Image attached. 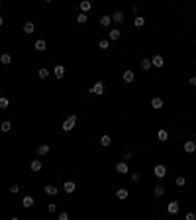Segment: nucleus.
Segmentation results:
<instances>
[{"mask_svg": "<svg viewBox=\"0 0 196 220\" xmlns=\"http://www.w3.org/2000/svg\"><path fill=\"white\" fill-rule=\"evenodd\" d=\"M75 124H77V114H71L69 118L63 122V126H61V128H63V132H71L75 128Z\"/></svg>", "mask_w": 196, "mask_h": 220, "instance_id": "nucleus-1", "label": "nucleus"}, {"mask_svg": "<svg viewBox=\"0 0 196 220\" xmlns=\"http://www.w3.org/2000/svg\"><path fill=\"white\" fill-rule=\"evenodd\" d=\"M90 93H92V94H98V96H102V94L106 93V85H104V81H98L96 85L90 89Z\"/></svg>", "mask_w": 196, "mask_h": 220, "instance_id": "nucleus-2", "label": "nucleus"}, {"mask_svg": "<svg viewBox=\"0 0 196 220\" xmlns=\"http://www.w3.org/2000/svg\"><path fill=\"white\" fill-rule=\"evenodd\" d=\"M153 175H155L157 177V179H163V177L167 175V167H165V165H155V169H153Z\"/></svg>", "mask_w": 196, "mask_h": 220, "instance_id": "nucleus-3", "label": "nucleus"}, {"mask_svg": "<svg viewBox=\"0 0 196 220\" xmlns=\"http://www.w3.org/2000/svg\"><path fill=\"white\" fill-rule=\"evenodd\" d=\"M116 171H118L120 175H126V173H130V165H128L126 161H120V163L116 165Z\"/></svg>", "mask_w": 196, "mask_h": 220, "instance_id": "nucleus-4", "label": "nucleus"}, {"mask_svg": "<svg viewBox=\"0 0 196 220\" xmlns=\"http://www.w3.org/2000/svg\"><path fill=\"white\" fill-rule=\"evenodd\" d=\"M178 208H181V205H178L177 201H171L169 205H167V212H169V214H177Z\"/></svg>", "mask_w": 196, "mask_h": 220, "instance_id": "nucleus-5", "label": "nucleus"}, {"mask_svg": "<svg viewBox=\"0 0 196 220\" xmlns=\"http://www.w3.org/2000/svg\"><path fill=\"white\" fill-rule=\"evenodd\" d=\"M98 24H100L102 28H108V26L112 24V16H110V14H102V16H100V20H98Z\"/></svg>", "mask_w": 196, "mask_h": 220, "instance_id": "nucleus-6", "label": "nucleus"}, {"mask_svg": "<svg viewBox=\"0 0 196 220\" xmlns=\"http://www.w3.org/2000/svg\"><path fill=\"white\" fill-rule=\"evenodd\" d=\"M63 191L67 195H71V193H75V191H77V185L73 183V181H65L63 183Z\"/></svg>", "mask_w": 196, "mask_h": 220, "instance_id": "nucleus-7", "label": "nucleus"}, {"mask_svg": "<svg viewBox=\"0 0 196 220\" xmlns=\"http://www.w3.org/2000/svg\"><path fill=\"white\" fill-rule=\"evenodd\" d=\"M35 153H37V155H47V153H49V146H47V144H41V146H37L35 147Z\"/></svg>", "mask_w": 196, "mask_h": 220, "instance_id": "nucleus-8", "label": "nucleus"}, {"mask_svg": "<svg viewBox=\"0 0 196 220\" xmlns=\"http://www.w3.org/2000/svg\"><path fill=\"white\" fill-rule=\"evenodd\" d=\"M120 36H122V34H120V30H118V28H114V30L108 32V41H116V39H120Z\"/></svg>", "mask_w": 196, "mask_h": 220, "instance_id": "nucleus-9", "label": "nucleus"}, {"mask_svg": "<svg viewBox=\"0 0 196 220\" xmlns=\"http://www.w3.org/2000/svg\"><path fill=\"white\" fill-rule=\"evenodd\" d=\"M128 197H130V191L128 189H118L116 191V198H120V201H126Z\"/></svg>", "mask_w": 196, "mask_h": 220, "instance_id": "nucleus-10", "label": "nucleus"}, {"mask_svg": "<svg viewBox=\"0 0 196 220\" xmlns=\"http://www.w3.org/2000/svg\"><path fill=\"white\" fill-rule=\"evenodd\" d=\"M112 20H114V22L116 24H122L124 22V20H126V14H124V12H114V14H112Z\"/></svg>", "mask_w": 196, "mask_h": 220, "instance_id": "nucleus-11", "label": "nucleus"}, {"mask_svg": "<svg viewBox=\"0 0 196 220\" xmlns=\"http://www.w3.org/2000/svg\"><path fill=\"white\" fill-rule=\"evenodd\" d=\"M124 83H133V79H135V73L131 71V69H128V71H124Z\"/></svg>", "mask_w": 196, "mask_h": 220, "instance_id": "nucleus-12", "label": "nucleus"}, {"mask_svg": "<svg viewBox=\"0 0 196 220\" xmlns=\"http://www.w3.org/2000/svg\"><path fill=\"white\" fill-rule=\"evenodd\" d=\"M184 151H186V153H194V151H196V142H192V140L184 142Z\"/></svg>", "mask_w": 196, "mask_h": 220, "instance_id": "nucleus-13", "label": "nucleus"}, {"mask_svg": "<svg viewBox=\"0 0 196 220\" xmlns=\"http://www.w3.org/2000/svg\"><path fill=\"white\" fill-rule=\"evenodd\" d=\"M151 65H153V67H163V65H165V61H163V57H161V55H155V57H153V59H151Z\"/></svg>", "mask_w": 196, "mask_h": 220, "instance_id": "nucleus-14", "label": "nucleus"}, {"mask_svg": "<svg viewBox=\"0 0 196 220\" xmlns=\"http://www.w3.org/2000/svg\"><path fill=\"white\" fill-rule=\"evenodd\" d=\"M153 195H155L157 198H161L165 195V187L163 185H155V187H153Z\"/></svg>", "mask_w": 196, "mask_h": 220, "instance_id": "nucleus-15", "label": "nucleus"}, {"mask_svg": "<svg viewBox=\"0 0 196 220\" xmlns=\"http://www.w3.org/2000/svg\"><path fill=\"white\" fill-rule=\"evenodd\" d=\"M33 197H30V195H26V197H24V201H22V206L24 208H30V206H33Z\"/></svg>", "mask_w": 196, "mask_h": 220, "instance_id": "nucleus-16", "label": "nucleus"}, {"mask_svg": "<svg viewBox=\"0 0 196 220\" xmlns=\"http://www.w3.org/2000/svg\"><path fill=\"white\" fill-rule=\"evenodd\" d=\"M78 6H81V12H82V14H86V12H88L90 8H92V4H90V0H82V2L78 4Z\"/></svg>", "mask_w": 196, "mask_h": 220, "instance_id": "nucleus-17", "label": "nucleus"}, {"mask_svg": "<svg viewBox=\"0 0 196 220\" xmlns=\"http://www.w3.org/2000/svg\"><path fill=\"white\" fill-rule=\"evenodd\" d=\"M151 106H153V108H155V110L163 108V98H161V96H155V98H153V100H151Z\"/></svg>", "mask_w": 196, "mask_h": 220, "instance_id": "nucleus-18", "label": "nucleus"}, {"mask_svg": "<svg viewBox=\"0 0 196 220\" xmlns=\"http://www.w3.org/2000/svg\"><path fill=\"white\" fill-rule=\"evenodd\" d=\"M53 73H55V77H57V79H63V75H65V67H63V65H55Z\"/></svg>", "mask_w": 196, "mask_h": 220, "instance_id": "nucleus-19", "label": "nucleus"}, {"mask_svg": "<svg viewBox=\"0 0 196 220\" xmlns=\"http://www.w3.org/2000/svg\"><path fill=\"white\" fill-rule=\"evenodd\" d=\"M30 169H32V171H33V173H37V171H41V161H39V159H33V161H32V163H30Z\"/></svg>", "mask_w": 196, "mask_h": 220, "instance_id": "nucleus-20", "label": "nucleus"}, {"mask_svg": "<svg viewBox=\"0 0 196 220\" xmlns=\"http://www.w3.org/2000/svg\"><path fill=\"white\" fill-rule=\"evenodd\" d=\"M33 32H35V24H33V22H28L26 26H24V34L30 36V34H33Z\"/></svg>", "mask_w": 196, "mask_h": 220, "instance_id": "nucleus-21", "label": "nucleus"}, {"mask_svg": "<svg viewBox=\"0 0 196 220\" xmlns=\"http://www.w3.org/2000/svg\"><path fill=\"white\" fill-rule=\"evenodd\" d=\"M43 191H45V195H51V197H53V195H57V193H59V189H57L55 185H47Z\"/></svg>", "mask_w": 196, "mask_h": 220, "instance_id": "nucleus-22", "label": "nucleus"}, {"mask_svg": "<svg viewBox=\"0 0 196 220\" xmlns=\"http://www.w3.org/2000/svg\"><path fill=\"white\" fill-rule=\"evenodd\" d=\"M110 144H112V138H110V136H108V134H104L102 138H100V146L108 147V146H110Z\"/></svg>", "mask_w": 196, "mask_h": 220, "instance_id": "nucleus-23", "label": "nucleus"}, {"mask_svg": "<svg viewBox=\"0 0 196 220\" xmlns=\"http://www.w3.org/2000/svg\"><path fill=\"white\" fill-rule=\"evenodd\" d=\"M157 138H159V142H167V140H169V132L167 130H159L157 132Z\"/></svg>", "mask_w": 196, "mask_h": 220, "instance_id": "nucleus-24", "label": "nucleus"}, {"mask_svg": "<svg viewBox=\"0 0 196 220\" xmlns=\"http://www.w3.org/2000/svg\"><path fill=\"white\" fill-rule=\"evenodd\" d=\"M0 63H4V65H10V63H12V57H10V53H2V55H0Z\"/></svg>", "mask_w": 196, "mask_h": 220, "instance_id": "nucleus-25", "label": "nucleus"}, {"mask_svg": "<svg viewBox=\"0 0 196 220\" xmlns=\"http://www.w3.org/2000/svg\"><path fill=\"white\" fill-rule=\"evenodd\" d=\"M139 65H141V69H143V71H149V69L153 67V65H151V59H147V57H145V59L141 61Z\"/></svg>", "mask_w": 196, "mask_h": 220, "instance_id": "nucleus-26", "label": "nucleus"}, {"mask_svg": "<svg viewBox=\"0 0 196 220\" xmlns=\"http://www.w3.org/2000/svg\"><path fill=\"white\" fill-rule=\"evenodd\" d=\"M133 26H135V28H141V26H145V18H143V16H137V18L133 20Z\"/></svg>", "mask_w": 196, "mask_h": 220, "instance_id": "nucleus-27", "label": "nucleus"}, {"mask_svg": "<svg viewBox=\"0 0 196 220\" xmlns=\"http://www.w3.org/2000/svg\"><path fill=\"white\" fill-rule=\"evenodd\" d=\"M33 47H35V51H43V49H45V41L43 39H37Z\"/></svg>", "mask_w": 196, "mask_h": 220, "instance_id": "nucleus-28", "label": "nucleus"}, {"mask_svg": "<svg viewBox=\"0 0 196 220\" xmlns=\"http://www.w3.org/2000/svg\"><path fill=\"white\" fill-rule=\"evenodd\" d=\"M0 130H2V132H10L12 130V124L8 122V120H4V122L0 124Z\"/></svg>", "mask_w": 196, "mask_h": 220, "instance_id": "nucleus-29", "label": "nucleus"}, {"mask_svg": "<svg viewBox=\"0 0 196 220\" xmlns=\"http://www.w3.org/2000/svg\"><path fill=\"white\" fill-rule=\"evenodd\" d=\"M10 106V100L6 96H0V108H8Z\"/></svg>", "mask_w": 196, "mask_h": 220, "instance_id": "nucleus-30", "label": "nucleus"}, {"mask_svg": "<svg viewBox=\"0 0 196 220\" xmlns=\"http://www.w3.org/2000/svg\"><path fill=\"white\" fill-rule=\"evenodd\" d=\"M98 47L100 49H108V47H110V41H108V39H100L98 41Z\"/></svg>", "mask_w": 196, "mask_h": 220, "instance_id": "nucleus-31", "label": "nucleus"}, {"mask_svg": "<svg viewBox=\"0 0 196 220\" xmlns=\"http://www.w3.org/2000/svg\"><path fill=\"white\" fill-rule=\"evenodd\" d=\"M86 20H88V16H86V14H82V12H81V14L77 16V22H78V24H85Z\"/></svg>", "mask_w": 196, "mask_h": 220, "instance_id": "nucleus-32", "label": "nucleus"}, {"mask_svg": "<svg viewBox=\"0 0 196 220\" xmlns=\"http://www.w3.org/2000/svg\"><path fill=\"white\" fill-rule=\"evenodd\" d=\"M10 193H12V195H18V193H20V185H18V183H14V185L10 187Z\"/></svg>", "mask_w": 196, "mask_h": 220, "instance_id": "nucleus-33", "label": "nucleus"}, {"mask_svg": "<svg viewBox=\"0 0 196 220\" xmlns=\"http://www.w3.org/2000/svg\"><path fill=\"white\" fill-rule=\"evenodd\" d=\"M57 220H69V212H67V210H63V212H59V216H57Z\"/></svg>", "mask_w": 196, "mask_h": 220, "instance_id": "nucleus-34", "label": "nucleus"}, {"mask_svg": "<svg viewBox=\"0 0 196 220\" xmlns=\"http://www.w3.org/2000/svg\"><path fill=\"white\" fill-rule=\"evenodd\" d=\"M184 183H186V179H184L182 175H178V177H177V185H178V187H184Z\"/></svg>", "mask_w": 196, "mask_h": 220, "instance_id": "nucleus-35", "label": "nucleus"}, {"mask_svg": "<svg viewBox=\"0 0 196 220\" xmlns=\"http://www.w3.org/2000/svg\"><path fill=\"white\" fill-rule=\"evenodd\" d=\"M47 77H49L47 69H39V79H47Z\"/></svg>", "mask_w": 196, "mask_h": 220, "instance_id": "nucleus-36", "label": "nucleus"}, {"mask_svg": "<svg viewBox=\"0 0 196 220\" xmlns=\"http://www.w3.org/2000/svg\"><path fill=\"white\" fill-rule=\"evenodd\" d=\"M131 179H133V181H139V179H141V173H139V171H133V173H131Z\"/></svg>", "mask_w": 196, "mask_h": 220, "instance_id": "nucleus-37", "label": "nucleus"}, {"mask_svg": "<svg viewBox=\"0 0 196 220\" xmlns=\"http://www.w3.org/2000/svg\"><path fill=\"white\" fill-rule=\"evenodd\" d=\"M47 210H49V212H57V205H53V202H51V205H47Z\"/></svg>", "mask_w": 196, "mask_h": 220, "instance_id": "nucleus-38", "label": "nucleus"}, {"mask_svg": "<svg viewBox=\"0 0 196 220\" xmlns=\"http://www.w3.org/2000/svg\"><path fill=\"white\" fill-rule=\"evenodd\" d=\"M184 220H196V214H194V212H186Z\"/></svg>", "mask_w": 196, "mask_h": 220, "instance_id": "nucleus-39", "label": "nucleus"}, {"mask_svg": "<svg viewBox=\"0 0 196 220\" xmlns=\"http://www.w3.org/2000/svg\"><path fill=\"white\" fill-rule=\"evenodd\" d=\"M128 159H131V151H124V161H128Z\"/></svg>", "mask_w": 196, "mask_h": 220, "instance_id": "nucleus-40", "label": "nucleus"}, {"mask_svg": "<svg viewBox=\"0 0 196 220\" xmlns=\"http://www.w3.org/2000/svg\"><path fill=\"white\" fill-rule=\"evenodd\" d=\"M188 83H190V86H196V77H190Z\"/></svg>", "mask_w": 196, "mask_h": 220, "instance_id": "nucleus-41", "label": "nucleus"}, {"mask_svg": "<svg viewBox=\"0 0 196 220\" xmlns=\"http://www.w3.org/2000/svg\"><path fill=\"white\" fill-rule=\"evenodd\" d=\"M2 24H4V18H2V16H0V26H2Z\"/></svg>", "mask_w": 196, "mask_h": 220, "instance_id": "nucleus-42", "label": "nucleus"}, {"mask_svg": "<svg viewBox=\"0 0 196 220\" xmlns=\"http://www.w3.org/2000/svg\"><path fill=\"white\" fill-rule=\"evenodd\" d=\"M10 220H20V218H16V216H14V218H10Z\"/></svg>", "mask_w": 196, "mask_h": 220, "instance_id": "nucleus-43", "label": "nucleus"}, {"mask_svg": "<svg viewBox=\"0 0 196 220\" xmlns=\"http://www.w3.org/2000/svg\"><path fill=\"white\" fill-rule=\"evenodd\" d=\"M0 8H2V2H0Z\"/></svg>", "mask_w": 196, "mask_h": 220, "instance_id": "nucleus-44", "label": "nucleus"}]
</instances>
